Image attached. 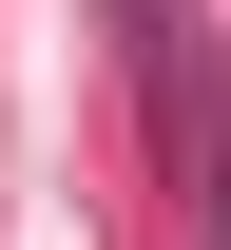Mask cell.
<instances>
[{"label": "cell", "mask_w": 231, "mask_h": 250, "mask_svg": "<svg viewBox=\"0 0 231 250\" xmlns=\"http://www.w3.org/2000/svg\"><path fill=\"white\" fill-rule=\"evenodd\" d=\"M135 58H154V135H173V192H193V231L231 250V58H212V20L193 0H135Z\"/></svg>", "instance_id": "obj_1"}]
</instances>
